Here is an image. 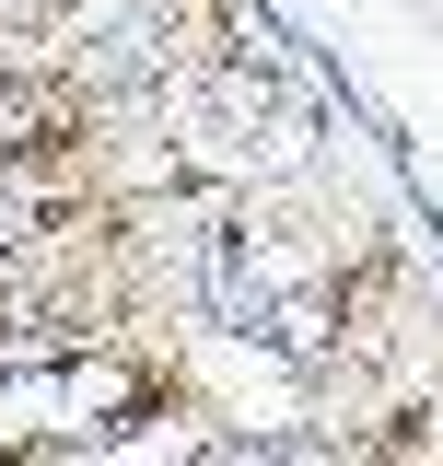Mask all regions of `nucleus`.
I'll use <instances>...</instances> for the list:
<instances>
[{"mask_svg": "<svg viewBox=\"0 0 443 466\" xmlns=\"http://www.w3.org/2000/svg\"><path fill=\"white\" fill-rule=\"evenodd\" d=\"M117 408H140V373L129 361H36V373H0V455L106 431Z\"/></svg>", "mask_w": 443, "mask_h": 466, "instance_id": "nucleus-1", "label": "nucleus"}, {"mask_svg": "<svg viewBox=\"0 0 443 466\" xmlns=\"http://www.w3.org/2000/svg\"><path fill=\"white\" fill-rule=\"evenodd\" d=\"M199 128H211L222 152H245V164H292V152H304V106L280 94L257 58L211 70V116H199Z\"/></svg>", "mask_w": 443, "mask_h": 466, "instance_id": "nucleus-2", "label": "nucleus"}, {"mask_svg": "<svg viewBox=\"0 0 443 466\" xmlns=\"http://www.w3.org/2000/svg\"><path fill=\"white\" fill-rule=\"evenodd\" d=\"M199 35H211V0H152V12H129V24L106 35V82L117 94L175 82V70H199Z\"/></svg>", "mask_w": 443, "mask_h": 466, "instance_id": "nucleus-3", "label": "nucleus"}, {"mask_svg": "<svg viewBox=\"0 0 443 466\" xmlns=\"http://www.w3.org/2000/svg\"><path fill=\"white\" fill-rule=\"evenodd\" d=\"M211 315H222V327H245V339H269V315H280V257H269V233H245V222L211 233Z\"/></svg>", "mask_w": 443, "mask_h": 466, "instance_id": "nucleus-4", "label": "nucleus"}, {"mask_svg": "<svg viewBox=\"0 0 443 466\" xmlns=\"http://www.w3.org/2000/svg\"><path fill=\"white\" fill-rule=\"evenodd\" d=\"M269 339L292 350V361H327V303H315V291H280V315H269Z\"/></svg>", "mask_w": 443, "mask_h": 466, "instance_id": "nucleus-5", "label": "nucleus"}, {"mask_svg": "<svg viewBox=\"0 0 443 466\" xmlns=\"http://www.w3.org/2000/svg\"><path fill=\"white\" fill-rule=\"evenodd\" d=\"M47 128H58V106L36 94V82H0V152H36Z\"/></svg>", "mask_w": 443, "mask_h": 466, "instance_id": "nucleus-6", "label": "nucleus"}]
</instances>
